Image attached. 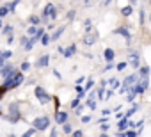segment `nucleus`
Here are the masks:
<instances>
[{
    "label": "nucleus",
    "instance_id": "f257e3e1",
    "mask_svg": "<svg viewBox=\"0 0 151 137\" xmlns=\"http://www.w3.org/2000/svg\"><path fill=\"white\" fill-rule=\"evenodd\" d=\"M32 126H34L37 132H41V130H46V128L50 126V118H48V116L36 118V119H34V123H32Z\"/></svg>",
    "mask_w": 151,
    "mask_h": 137
},
{
    "label": "nucleus",
    "instance_id": "f03ea898",
    "mask_svg": "<svg viewBox=\"0 0 151 137\" xmlns=\"http://www.w3.org/2000/svg\"><path fill=\"white\" fill-rule=\"evenodd\" d=\"M135 82H137V75H130V77H126V79H124V82H123L121 93H126L132 86H135Z\"/></svg>",
    "mask_w": 151,
    "mask_h": 137
},
{
    "label": "nucleus",
    "instance_id": "7ed1b4c3",
    "mask_svg": "<svg viewBox=\"0 0 151 137\" xmlns=\"http://www.w3.org/2000/svg\"><path fill=\"white\" fill-rule=\"evenodd\" d=\"M36 96L39 98V102H41V103H48V102L52 100V96H50L43 87H36Z\"/></svg>",
    "mask_w": 151,
    "mask_h": 137
},
{
    "label": "nucleus",
    "instance_id": "20e7f679",
    "mask_svg": "<svg viewBox=\"0 0 151 137\" xmlns=\"http://www.w3.org/2000/svg\"><path fill=\"white\" fill-rule=\"evenodd\" d=\"M9 109H11V114L7 116V119H9L11 123H16V121L20 119V114H18V107H16L14 103H11V107H9Z\"/></svg>",
    "mask_w": 151,
    "mask_h": 137
},
{
    "label": "nucleus",
    "instance_id": "39448f33",
    "mask_svg": "<svg viewBox=\"0 0 151 137\" xmlns=\"http://www.w3.org/2000/svg\"><path fill=\"white\" fill-rule=\"evenodd\" d=\"M114 34H119V36H123V37L128 41V45H130V41H132V34L128 32V29H126V27H119V29H116V30H114Z\"/></svg>",
    "mask_w": 151,
    "mask_h": 137
},
{
    "label": "nucleus",
    "instance_id": "423d86ee",
    "mask_svg": "<svg viewBox=\"0 0 151 137\" xmlns=\"http://www.w3.org/2000/svg\"><path fill=\"white\" fill-rule=\"evenodd\" d=\"M13 73H16V71H14V68H13L11 64H4V66H2V70H0V75H2L4 79L9 77V75H13Z\"/></svg>",
    "mask_w": 151,
    "mask_h": 137
},
{
    "label": "nucleus",
    "instance_id": "0eeeda50",
    "mask_svg": "<svg viewBox=\"0 0 151 137\" xmlns=\"http://www.w3.org/2000/svg\"><path fill=\"white\" fill-rule=\"evenodd\" d=\"M53 9H55V6H53V4H48V6L45 7V11H43V22H45V23L48 22V18H50V14H52V11H53Z\"/></svg>",
    "mask_w": 151,
    "mask_h": 137
},
{
    "label": "nucleus",
    "instance_id": "6e6552de",
    "mask_svg": "<svg viewBox=\"0 0 151 137\" xmlns=\"http://www.w3.org/2000/svg\"><path fill=\"white\" fill-rule=\"evenodd\" d=\"M48 62H50V55H43V57H39V61L36 62V66L37 68H45V66H48Z\"/></svg>",
    "mask_w": 151,
    "mask_h": 137
},
{
    "label": "nucleus",
    "instance_id": "1a4fd4ad",
    "mask_svg": "<svg viewBox=\"0 0 151 137\" xmlns=\"http://www.w3.org/2000/svg\"><path fill=\"white\" fill-rule=\"evenodd\" d=\"M55 121H57V123H64V121H68V112L59 110V112L55 114Z\"/></svg>",
    "mask_w": 151,
    "mask_h": 137
},
{
    "label": "nucleus",
    "instance_id": "9d476101",
    "mask_svg": "<svg viewBox=\"0 0 151 137\" xmlns=\"http://www.w3.org/2000/svg\"><path fill=\"white\" fill-rule=\"evenodd\" d=\"M75 52H77V46L71 45V46L64 48V52H62V53H64V57H68V59H69V57H73V53H75Z\"/></svg>",
    "mask_w": 151,
    "mask_h": 137
},
{
    "label": "nucleus",
    "instance_id": "9b49d317",
    "mask_svg": "<svg viewBox=\"0 0 151 137\" xmlns=\"http://www.w3.org/2000/svg\"><path fill=\"white\" fill-rule=\"evenodd\" d=\"M103 57H105V59L110 62V61H114V57H116V52H114L112 48H107V50L103 52Z\"/></svg>",
    "mask_w": 151,
    "mask_h": 137
},
{
    "label": "nucleus",
    "instance_id": "f8f14e48",
    "mask_svg": "<svg viewBox=\"0 0 151 137\" xmlns=\"http://www.w3.org/2000/svg\"><path fill=\"white\" fill-rule=\"evenodd\" d=\"M62 32H64V27H60V29H57V30H55V32H53V34L50 36V43H52V41H57V39L60 37V34H62Z\"/></svg>",
    "mask_w": 151,
    "mask_h": 137
},
{
    "label": "nucleus",
    "instance_id": "ddd939ff",
    "mask_svg": "<svg viewBox=\"0 0 151 137\" xmlns=\"http://www.w3.org/2000/svg\"><path fill=\"white\" fill-rule=\"evenodd\" d=\"M132 13H133V7H132V6H126V7H123V9H121V14H123L124 18L132 16Z\"/></svg>",
    "mask_w": 151,
    "mask_h": 137
},
{
    "label": "nucleus",
    "instance_id": "4468645a",
    "mask_svg": "<svg viewBox=\"0 0 151 137\" xmlns=\"http://www.w3.org/2000/svg\"><path fill=\"white\" fill-rule=\"evenodd\" d=\"M13 80H14V87H18V86L23 82V75H22V73H14V75H13Z\"/></svg>",
    "mask_w": 151,
    "mask_h": 137
},
{
    "label": "nucleus",
    "instance_id": "2eb2a0df",
    "mask_svg": "<svg viewBox=\"0 0 151 137\" xmlns=\"http://www.w3.org/2000/svg\"><path fill=\"white\" fill-rule=\"evenodd\" d=\"M126 128H128V119H121L119 125H117V130H119V132H124Z\"/></svg>",
    "mask_w": 151,
    "mask_h": 137
},
{
    "label": "nucleus",
    "instance_id": "dca6fc26",
    "mask_svg": "<svg viewBox=\"0 0 151 137\" xmlns=\"http://www.w3.org/2000/svg\"><path fill=\"white\" fill-rule=\"evenodd\" d=\"M94 41H96V34H89V36H86V41L84 43L86 45H93Z\"/></svg>",
    "mask_w": 151,
    "mask_h": 137
},
{
    "label": "nucleus",
    "instance_id": "f3484780",
    "mask_svg": "<svg viewBox=\"0 0 151 137\" xmlns=\"http://www.w3.org/2000/svg\"><path fill=\"white\" fill-rule=\"evenodd\" d=\"M135 89H133V86L130 87V93H128V96H126V102H133V98H135Z\"/></svg>",
    "mask_w": 151,
    "mask_h": 137
},
{
    "label": "nucleus",
    "instance_id": "a211bd4d",
    "mask_svg": "<svg viewBox=\"0 0 151 137\" xmlns=\"http://www.w3.org/2000/svg\"><path fill=\"white\" fill-rule=\"evenodd\" d=\"M139 75H140V77H147V75H149V68H147V66H142L140 70H139Z\"/></svg>",
    "mask_w": 151,
    "mask_h": 137
},
{
    "label": "nucleus",
    "instance_id": "6ab92c4d",
    "mask_svg": "<svg viewBox=\"0 0 151 137\" xmlns=\"http://www.w3.org/2000/svg\"><path fill=\"white\" fill-rule=\"evenodd\" d=\"M41 45H43V46L50 45V36H46V34H41Z\"/></svg>",
    "mask_w": 151,
    "mask_h": 137
},
{
    "label": "nucleus",
    "instance_id": "aec40b11",
    "mask_svg": "<svg viewBox=\"0 0 151 137\" xmlns=\"http://www.w3.org/2000/svg\"><path fill=\"white\" fill-rule=\"evenodd\" d=\"M62 130H64V133H71V132H73L71 125H69V123H66V121L62 123Z\"/></svg>",
    "mask_w": 151,
    "mask_h": 137
},
{
    "label": "nucleus",
    "instance_id": "412c9836",
    "mask_svg": "<svg viewBox=\"0 0 151 137\" xmlns=\"http://www.w3.org/2000/svg\"><path fill=\"white\" fill-rule=\"evenodd\" d=\"M7 14H9L7 6H2V7H0V18H4V16H7Z\"/></svg>",
    "mask_w": 151,
    "mask_h": 137
},
{
    "label": "nucleus",
    "instance_id": "4be33fe9",
    "mask_svg": "<svg viewBox=\"0 0 151 137\" xmlns=\"http://www.w3.org/2000/svg\"><path fill=\"white\" fill-rule=\"evenodd\" d=\"M103 96H105V86L101 84V87L98 89V98H100V100H103Z\"/></svg>",
    "mask_w": 151,
    "mask_h": 137
},
{
    "label": "nucleus",
    "instance_id": "5701e85b",
    "mask_svg": "<svg viewBox=\"0 0 151 137\" xmlns=\"http://www.w3.org/2000/svg\"><path fill=\"white\" fill-rule=\"evenodd\" d=\"M2 32H4V34H6V36H9V34H11V32H13V27H11V25H6V27H4V29H2Z\"/></svg>",
    "mask_w": 151,
    "mask_h": 137
},
{
    "label": "nucleus",
    "instance_id": "b1692460",
    "mask_svg": "<svg viewBox=\"0 0 151 137\" xmlns=\"http://www.w3.org/2000/svg\"><path fill=\"white\" fill-rule=\"evenodd\" d=\"M109 84H110V86H112L114 89H117V87H119V82H117L116 79H110V80H109Z\"/></svg>",
    "mask_w": 151,
    "mask_h": 137
},
{
    "label": "nucleus",
    "instance_id": "393cba45",
    "mask_svg": "<svg viewBox=\"0 0 151 137\" xmlns=\"http://www.w3.org/2000/svg\"><path fill=\"white\" fill-rule=\"evenodd\" d=\"M87 105H89V109H96V102L93 100V96H91V98L87 100Z\"/></svg>",
    "mask_w": 151,
    "mask_h": 137
},
{
    "label": "nucleus",
    "instance_id": "a878e982",
    "mask_svg": "<svg viewBox=\"0 0 151 137\" xmlns=\"http://www.w3.org/2000/svg\"><path fill=\"white\" fill-rule=\"evenodd\" d=\"M36 132H37V130H36V128H30V130H27V132H25V133H23V135H25V137H32V135H34V133H36Z\"/></svg>",
    "mask_w": 151,
    "mask_h": 137
},
{
    "label": "nucleus",
    "instance_id": "bb28decb",
    "mask_svg": "<svg viewBox=\"0 0 151 137\" xmlns=\"http://www.w3.org/2000/svg\"><path fill=\"white\" fill-rule=\"evenodd\" d=\"M123 135H126V137H135V135H137V132H135L133 128H130V130H128L126 133H123Z\"/></svg>",
    "mask_w": 151,
    "mask_h": 137
},
{
    "label": "nucleus",
    "instance_id": "cd10ccee",
    "mask_svg": "<svg viewBox=\"0 0 151 137\" xmlns=\"http://www.w3.org/2000/svg\"><path fill=\"white\" fill-rule=\"evenodd\" d=\"M0 55H2L4 59H9V57H11L13 53H11V50H6V52H2V53H0Z\"/></svg>",
    "mask_w": 151,
    "mask_h": 137
},
{
    "label": "nucleus",
    "instance_id": "c85d7f7f",
    "mask_svg": "<svg viewBox=\"0 0 151 137\" xmlns=\"http://www.w3.org/2000/svg\"><path fill=\"white\" fill-rule=\"evenodd\" d=\"M93 84H94V82H93V80L89 79V80H87V84H86V89H84V91H89V89L93 87Z\"/></svg>",
    "mask_w": 151,
    "mask_h": 137
},
{
    "label": "nucleus",
    "instance_id": "c756f323",
    "mask_svg": "<svg viewBox=\"0 0 151 137\" xmlns=\"http://www.w3.org/2000/svg\"><path fill=\"white\" fill-rule=\"evenodd\" d=\"M135 110H137V105H133V107H132V109H130V110L126 112V118H130V116H132V114H133Z\"/></svg>",
    "mask_w": 151,
    "mask_h": 137
},
{
    "label": "nucleus",
    "instance_id": "7c9ffc66",
    "mask_svg": "<svg viewBox=\"0 0 151 137\" xmlns=\"http://www.w3.org/2000/svg\"><path fill=\"white\" fill-rule=\"evenodd\" d=\"M124 68H126V62H119V64H117V71H123Z\"/></svg>",
    "mask_w": 151,
    "mask_h": 137
},
{
    "label": "nucleus",
    "instance_id": "2f4dec72",
    "mask_svg": "<svg viewBox=\"0 0 151 137\" xmlns=\"http://www.w3.org/2000/svg\"><path fill=\"white\" fill-rule=\"evenodd\" d=\"M82 110H84V107H78V105L75 107V114H77V116H80V114H82Z\"/></svg>",
    "mask_w": 151,
    "mask_h": 137
},
{
    "label": "nucleus",
    "instance_id": "473e14b6",
    "mask_svg": "<svg viewBox=\"0 0 151 137\" xmlns=\"http://www.w3.org/2000/svg\"><path fill=\"white\" fill-rule=\"evenodd\" d=\"M36 30H37V27H29V30H27V32H29L30 36H34V34H36Z\"/></svg>",
    "mask_w": 151,
    "mask_h": 137
},
{
    "label": "nucleus",
    "instance_id": "72a5a7b5",
    "mask_svg": "<svg viewBox=\"0 0 151 137\" xmlns=\"http://www.w3.org/2000/svg\"><path fill=\"white\" fill-rule=\"evenodd\" d=\"M78 103H80V98H75V100H73V102H71V107H73V109H75V107H77V105H78Z\"/></svg>",
    "mask_w": 151,
    "mask_h": 137
},
{
    "label": "nucleus",
    "instance_id": "f704fd0d",
    "mask_svg": "<svg viewBox=\"0 0 151 137\" xmlns=\"http://www.w3.org/2000/svg\"><path fill=\"white\" fill-rule=\"evenodd\" d=\"M73 135H75V137H82V135H84V132H82V130H75V132H73Z\"/></svg>",
    "mask_w": 151,
    "mask_h": 137
},
{
    "label": "nucleus",
    "instance_id": "c9c22d12",
    "mask_svg": "<svg viewBox=\"0 0 151 137\" xmlns=\"http://www.w3.org/2000/svg\"><path fill=\"white\" fill-rule=\"evenodd\" d=\"M29 68H30V64H29V62H23V64H22V70H23V71H27Z\"/></svg>",
    "mask_w": 151,
    "mask_h": 137
},
{
    "label": "nucleus",
    "instance_id": "e433bc0d",
    "mask_svg": "<svg viewBox=\"0 0 151 137\" xmlns=\"http://www.w3.org/2000/svg\"><path fill=\"white\" fill-rule=\"evenodd\" d=\"M37 22H39V18H37V16H30V23H34V25H36Z\"/></svg>",
    "mask_w": 151,
    "mask_h": 137
},
{
    "label": "nucleus",
    "instance_id": "4c0bfd02",
    "mask_svg": "<svg viewBox=\"0 0 151 137\" xmlns=\"http://www.w3.org/2000/svg\"><path fill=\"white\" fill-rule=\"evenodd\" d=\"M50 18H52V20H55V18H57V9H53V11H52V14H50Z\"/></svg>",
    "mask_w": 151,
    "mask_h": 137
},
{
    "label": "nucleus",
    "instance_id": "58836bf2",
    "mask_svg": "<svg viewBox=\"0 0 151 137\" xmlns=\"http://www.w3.org/2000/svg\"><path fill=\"white\" fill-rule=\"evenodd\" d=\"M82 121H84V123H89V121H91V116H82Z\"/></svg>",
    "mask_w": 151,
    "mask_h": 137
},
{
    "label": "nucleus",
    "instance_id": "ea45409f",
    "mask_svg": "<svg viewBox=\"0 0 151 137\" xmlns=\"http://www.w3.org/2000/svg\"><path fill=\"white\" fill-rule=\"evenodd\" d=\"M109 70H112V61H110V62L105 66V70H103V71H109Z\"/></svg>",
    "mask_w": 151,
    "mask_h": 137
},
{
    "label": "nucleus",
    "instance_id": "a19ab883",
    "mask_svg": "<svg viewBox=\"0 0 151 137\" xmlns=\"http://www.w3.org/2000/svg\"><path fill=\"white\" fill-rule=\"evenodd\" d=\"M144 18H146V14H144V9L140 11V23H144Z\"/></svg>",
    "mask_w": 151,
    "mask_h": 137
},
{
    "label": "nucleus",
    "instance_id": "79ce46f5",
    "mask_svg": "<svg viewBox=\"0 0 151 137\" xmlns=\"http://www.w3.org/2000/svg\"><path fill=\"white\" fill-rule=\"evenodd\" d=\"M4 93H6V87L2 86V87H0V98H2V96H4Z\"/></svg>",
    "mask_w": 151,
    "mask_h": 137
},
{
    "label": "nucleus",
    "instance_id": "37998d69",
    "mask_svg": "<svg viewBox=\"0 0 151 137\" xmlns=\"http://www.w3.org/2000/svg\"><path fill=\"white\" fill-rule=\"evenodd\" d=\"M101 114H103V116H109V114H110V110H109V109H105V110H101Z\"/></svg>",
    "mask_w": 151,
    "mask_h": 137
},
{
    "label": "nucleus",
    "instance_id": "c03bdc74",
    "mask_svg": "<svg viewBox=\"0 0 151 137\" xmlns=\"http://www.w3.org/2000/svg\"><path fill=\"white\" fill-rule=\"evenodd\" d=\"M101 130H103V132H107V130H109V125H105V123H103V125H101Z\"/></svg>",
    "mask_w": 151,
    "mask_h": 137
},
{
    "label": "nucleus",
    "instance_id": "a18cd8bd",
    "mask_svg": "<svg viewBox=\"0 0 151 137\" xmlns=\"http://www.w3.org/2000/svg\"><path fill=\"white\" fill-rule=\"evenodd\" d=\"M4 61H6V59H4L2 55H0V68H2V66H4Z\"/></svg>",
    "mask_w": 151,
    "mask_h": 137
},
{
    "label": "nucleus",
    "instance_id": "49530a36",
    "mask_svg": "<svg viewBox=\"0 0 151 137\" xmlns=\"http://www.w3.org/2000/svg\"><path fill=\"white\" fill-rule=\"evenodd\" d=\"M135 2H137V0H130V6H133V4H135Z\"/></svg>",
    "mask_w": 151,
    "mask_h": 137
},
{
    "label": "nucleus",
    "instance_id": "de8ad7c7",
    "mask_svg": "<svg viewBox=\"0 0 151 137\" xmlns=\"http://www.w3.org/2000/svg\"><path fill=\"white\" fill-rule=\"evenodd\" d=\"M84 4H86V6H87V4H91V0H84Z\"/></svg>",
    "mask_w": 151,
    "mask_h": 137
},
{
    "label": "nucleus",
    "instance_id": "09e8293b",
    "mask_svg": "<svg viewBox=\"0 0 151 137\" xmlns=\"http://www.w3.org/2000/svg\"><path fill=\"white\" fill-rule=\"evenodd\" d=\"M0 29H2V18H0Z\"/></svg>",
    "mask_w": 151,
    "mask_h": 137
}]
</instances>
